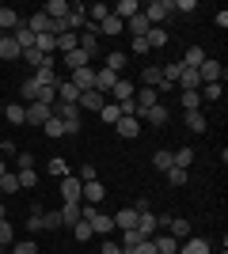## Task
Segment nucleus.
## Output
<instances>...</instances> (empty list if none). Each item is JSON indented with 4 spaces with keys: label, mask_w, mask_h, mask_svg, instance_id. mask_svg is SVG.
<instances>
[{
    "label": "nucleus",
    "mask_w": 228,
    "mask_h": 254,
    "mask_svg": "<svg viewBox=\"0 0 228 254\" xmlns=\"http://www.w3.org/2000/svg\"><path fill=\"white\" fill-rule=\"evenodd\" d=\"M198 76H202V84H225V64L206 57V61L198 64Z\"/></svg>",
    "instance_id": "4"
},
{
    "label": "nucleus",
    "mask_w": 228,
    "mask_h": 254,
    "mask_svg": "<svg viewBox=\"0 0 228 254\" xmlns=\"http://www.w3.org/2000/svg\"><path fill=\"white\" fill-rule=\"evenodd\" d=\"M171 159H175V167L190 171V163H194V152H190V144H186V148H179V152H171Z\"/></svg>",
    "instance_id": "40"
},
{
    "label": "nucleus",
    "mask_w": 228,
    "mask_h": 254,
    "mask_svg": "<svg viewBox=\"0 0 228 254\" xmlns=\"http://www.w3.org/2000/svg\"><path fill=\"white\" fill-rule=\"evenodd\" d=\"M69 84H73L76 91H91V87H95V68L87 64V68H76V72H69Z\"/></svg>",
    "instance_id": "7"
},
{
    "label": "nucleus",
    "mask_w": 228,
    "mask_h": 254,
    "mask_svg": "<svg viewBox=\"0 0 228 254\" xmlns=\"http://www.w3.org/2000/svg\"><path fill=\"white\" fill-rule=\"evenodd\" d=\"M133 103H137V106H156V103H160V95H156L152 87H137V95H133Z\"/></svg>",
    "instance_id": "38"
},
{
    "label": "nucleus",
    "mask_w": 228,
    "mask_h": 254,
    "mask_svg": "<svg viewBox=\"0 0 228 254\" xmlns=\"http://www.w3.org/2000/svg\"><path fill=\"white\" fill-rule=\"evenodd\" d=\"M99 118H103V122H107V126H114V122H118V118H122L118 103H103V110H99Z\"/></svg>",
    "instance_id": "43"
},
{
    "label": "nucleus",
    "mask_w": 228,
    "mask_h": 254,
    "mask_svg": "<svg viewBox=\"0 0 228 254\" xmlns=\"http://www.w3.org/2000/svg\"><path fill=\"white\" fill-rule=\"evenodd\" d=\"M50 175H57V179H65V175H73V171H69V159L54 156V159H50Z\"/></svg>",
    "instance_id": "46"
},
{
    "label": "nucleus",
    "mask_w": 228,
    "mask_h": 254,
    "mask_svg": "<svg viewBox=\"0 0 228 254\" xmlns=\"http://www.w3.org/2000/svg\"><path fill=\"white\" fill-rule=\"evenodd\" d=\"M103 197H107V190H103V182H84V190H80V201L84 205H99L103 201Z\"/></svg>",
    "instance_id": "9"
},
{
    "label": "nucleus",
    "mask_w": 228,
    "mask_h": 254,
    "mask_svg": "<svg viewBox=\"0 0 228 254\" xmlns=\"http://www.w3.org/2000/svg\"><path fill=\"white\" fill-rule=\"evenodd\" d=\"M99 254H126V251H122V247H118V243H114V239H107V243L99 247Z\"/></svg>",
    "instance_id": "58"
},
{
    "label": "nucleus",
    "mask_w": 228,
    "mask_h": 254,
    "mask_svg": "<svg viewBox=\"0 0 228 254\" xmlns=\"http://www.w3.org/2000/svg\"><path fill=\"white\" fill-rule=\"evenodd\" d=\"M152 163H156V171H160V175H167V171L175 167V159H171V152H156V156H152Z\"/></svg>",
    "instance_id": "41"
},
{
    "label": "nucleus",
    "mask_w": 228,
    "mask_h": 254,
    "mask_svg": "<svg viewBox=\"0 0 228 254\" xmlns=\"http://www.w3.org/2000/svg\"><path fill=\"white\" fill-rule=\"evenodd\" d=\"M65 27L69 31H80V27H87V4H69V15H65Z\"/></svg>",
    "instance_id": "8"
},
{
    "label": "nucleus",
    "mask_w": 228,
    "mask_h": 254,
    "mask_svg": "<svg viewBox=\"0 0 228 254\" xmlns=\"http://www.w3.org/2000/svg\"><path fill=\"white\" fill-rule=\"evenodd\" d=\"M4 118L11 126H27V106L23 103H4Z\"/></svg>",
    "instance_id": "22"
},
{
    "label": "nucleus",
    "mask_w": 228,
    "mask_h": 254,
    "mask_svg": "<svg viewBox=\"0 0 228 254\" xmlns=\"http://www.w3.org/2000/svg\"><path fill=\"white\" fill-rule=\"evenodd\" d=\"M19 11H11L8 8V4H0V31H4V34H11V31H15V27H19Z\"/></svg>",
    "instance_id": "18"
},
{
    "label": "nucleus",
    "mask_w": 228,
    "mask_h": 254,
    "mask_svg": "<svg viewBox=\"0 0 228 254\" xmlns=\"http://www.w3.org/2000/svg\"><path fill=\"white\" fill-rule=\"evenodd\" d=\"M11 254H38L34 239H23V243H11Z\"/></svg>",
    "instance_id": "53"
},
{
    "label": "nucleus",
    "mask_w": 228,
    "mask_h": 254,
    "mask_svg": "<svg viewBox=\"0 0 228 254\" xmlns=\"http://www.w3.org/2000/svg\"><path fill=\"white\" fill-rule=\"evenodd\" d=\"M76 99H80V91L69 84V76H61L57 80V103H76Z\"/></svg>",
    "instance_id": "26"
},
{
    "label": "nucleus",
    "mask_w": 228,
    "mask_h": 254,
    "mask_svg": "<svg viewBox=\"0 0 228 254\" xmlns=\"http://www.w3.org/2000/svg\"><path fill=\"white\" fill-rule=\"evenodd\" d=\"M130 254H156V247H152V239H141V243L133 247Z\"/></svg>",
    "instance_id": "57"
},
{
    "label": "nucleus",
    "mask_w": 228,
    "mask_h": 254,
    "mask_svg": "<svg viewBox=\"0 0 228 254\" xmlns=\"http://www.w3.org/2000/svg\"><path fill=\"white\" fill-rule=\"evenodd\" d=\"M15 190H19V175H11V171H8V175L0 179V193H15Z\"/></svg>",
    "instance_id": "49"
},
{
    "label": "nucleus",
    "mask_w": 228,
    "mask_h": 254,
    "mask_svg": "<svg viewBox=\"0 0 228 254\" xmlns=\"http://www.w3.org/2000/svg\"><path fill=\"white\" fill-rule=\"evenodd\" d=\"M4 175H8V163H4V159H0V179H4Z\"/></svg>",
    "instance_id": "60"
},
{
    "label": "nucleus",
    "mask_w": 228,
    "mask_h": 254,
    "mask_svg": "<svg viewBox=\"0 0 228 254\" xmlns=\"http://www.w3.org/2000/svg\"><path fill=\"white\" fill-rule=\"evenodd\" d=\"M202 61H206V50H202V46H190V50L183 53V61H179V64H183V68H194V72H198V64H202Z\"/></svg>",
    "instance_id": "27"
},
{
    "label": "nucleus",
    "mask_w": 228,
    "mask_h": 254,
    "mask_svg": "<svg viewBox=\"0 0 228 254\" xmlns=\"http://www.w3.org/2000/svg\"><path fill=\"white\" fill-rule=\"evenodd\" d=\"M167 235H171V239H179V243H183V239H190V220L175 216V220H171V228H167Z\"/></svg>",
    "instance_id": "28"
},
{
    "label": "nucleus",
    "mask_w": 228,
    "mask_h": 254,
    "mask_svg": "<svg viewBox=\"0 0 228 254\" xmlns=\"http://www.w3.org/2000/svg\"><path fill=\"white\" fill-rule=\"evenodd\" d=\"M194 0H171V11H183V15H194Z\"/></svg>",
    "instance_id": "54"
},
{
    "label": "nucleus",
    "mask_w": 228,
    "mask_h": 254,
    "mask_svg": "<svg viewBox=\"0 0 228 254\" xmlns=\"http://www.w3.org/2000/svg\"><path fill=\"white\" fill-rule=\"evenodd\" d=\"M110 220H114V228L130 232V228H137V209H130V205H126V209H118L114 216H110Z\"/></svg>",
    "instance_id": "14"
},
{
    "label": "nucleus",
    "mask_w": 228,
    "mask_h": 254,
    "mask_svg": "<svg viewBox=\"0 0 228 254\" xmlns=\"http://www.w3.org/2000/svg\"><path fill=\"white\" fill-rule=\"evenodd\" d=\"M87 64H91V57H87L80 46H76L73 53H65V68H69V72H76V68H87Z\"/></svg>",
    "instance_id": "24"
},
{
    "label": "nucleus",
    "mask_w": 228,
    "mask_h": 254,
    "mask_svg": "<svg viewBox=\"0 0 228 254\" xmlns=\"http://www.w3.org/2000/svg\"><path fill=\"white\" fill-rule=\"evenodd\" d=\"M175 87H183V91H198V87H202V76H198L194 68H183L179 80H175Z\"/></svg>",
    "instance_id": "23"
},
{
    "label": "nucleus",
    "mask_w": 228,
    "mask_h": 254,
    "mask_svg": "<svg viewBox=\"0 0 228 254\" xmlns=\"http://www.w3.org/2000/svg\"><path fill=\"white\" fill-rule=\"evenodd\" d=\"M206 114H202V110H186V129H190V133H206Z\"/></svg>",
    "instance_id": "32"
},
{
    "label": "nucleus",
    "mask_w": 228,
    "mask_h": 254,
    "mask_svg": "<svg viewBox=\"0 0 228 254\" xmlns=\"http://www.w3.org/2000/svg\"><path fill=\"white\" fill-rule=\"evenodd\" d=\"M141 15L149 19V27H160L167 15H175L171 11V0H152V4H141Z\"/></svg>",
    "instance_id": "2"
},
{
    "label": "nucleus",
    "mask_w": 228,
    "mask_h": 254,
    "mask_svg": "<svg viewBox=\"0 0 228 254\" xmlns=\"http://www.w3.org/2000/svg\"><path fill=\"white\" fill-rule=\"evenodd\" d=\"M126 23H130V34H133V38H145V34H149V19H145L141 11H137L133 19H126Z\"/></svg>",
    "instance_id": "37"
},
{
    "label": "nucleus",
    "mask_w": 228,
    "mask_h": 254,
    "mask_svg": "<svg viewBox=\"0 0 228 254\" xmlns=\"http://www.w3.org/2000/svg\"><path fill=\"white\" fill-rule=\"evenodd\" d=\"M175 254H209V239H202V235H194V239H183Z\"/></svg>",
    "instance_id": "15"
},
{
    "label": "nucleus",
    "mask_w": 228,
    "mask_h": 254,
    "mask_svg": "<svg viewBox=\"0 0 228 254\" xmlns=\"http://www.w3.org/2000/svg\"><path fill=\"white\" fill-rule=\"evenodd\" d=\"M114 133L133 140V137H141V122H137V118H118V122H114Z\"/></svg>",
    "instance_id": "11"
},
{
    "label": "nucleus",
    "mask_w": 228,
    "mask_h": 254,
    "mask_svg": "<svg viewBox=\"0 0 228 254\" xmlns=\"http://www.w3.org/2000/svg\"><path fill=\"white\" fill-rule=\"evenodd\" d=\"M80 50H84L87 57H95V53H99V31H95V27H84V34H80Z\"/></svg>",
    "instance_id": "17"
},
{
    "label": "nucleus",
    "mask_w": 228,
    "mask_h": 254,
    "mask_svg": "<svg viewBox=\"0 0 228 254\" xmlns=\"http://www.w3.org/2000/svg\"><path fill=\"white\" fill-rule=\"evenodd\" d=\"M76 179H80V182H95V179H99V171H95V163H84V167L76 171Z\"/></svg>",
    "instance_id": "52"
},
{
    "label": "nucleus",
    "mask_w": 228,
    "mask_h": 254,
    "mask_svg": "<svg viewBox=\"0 0 228 254\" xmlns=\"http://www.w3.org/2000/svg\"><path fill=\"white\" fill-rule=\"evenodd\" d=\"M50 118H54V106H46V103H27V126L42 129Z\"/></svg>",
    "instance_id": "5"
},
{
    "label": "nucleus",
    "mask_w": 228,
    "mask_h": 254,
    "mask_svg": "<svg viewBox=\"0 0 228 254\" xmlns=\"http://www.w3.org/2000/svg\"><path fill=\"white\" fill-rule=\"evenodd\" d=\"M137 122H152V126H167V122H171V114H167V106H137Z\"/></svg>",
    "instance_id": "3"
},
{
    "label": "nucleus",
    "mask_w": 228,
    "mask_h": 254,
    "mask_svg": "<svg viewBox=\"0 0 228 254\" xmlns=\"http://www.w3.org/2000/svg\"><path fill=\"white\" fill-rule=\"evenodd\" d=\"M73 235H76V243H87L95 232H91V224H87V220H80V224H73Z\"/></svg>",
    "instance_id": "47"
},
{
    "label": "nucleus",
    "mask_w": 228,
    "mask_h": 254,
    "mask_svg": "<svg viewBox=\"0 0 228 254\" xmlns=\"http://www.w3.org/2000/svg\"><path fill=\"white\" fill-rule=\"evenodd\" d=\"M141 84L145 87H160V91H167V84H163V76H160V64H149V68H141Z\"/></svg>",
    "instance_id": "13"
},
{
    "label": "nucleus",
    "mask_w": 228,
    "mask_h": 254,
    "mask_svg": "<svg viewBox=\"0 0 228 254\" xmlns=\"http://www.w3.org/2000/svg\"><path fill=\"white\" fill-rule=\"evenodd\" d=\"M141 239H145V235H141V232H137V228H130V232H122V243H118V247H122V251H126V254H130V251H133V247L141 243Z\"/></svg>",
    "instance_id": "42"
},
{
    "label": "nucleus",
    "mask_w": 228,
    "mask_h": 254,
    "mask_svg": "<svg viewBox=\"0 0 228 254\" xmlns=\"http://www.w3.org/2000/svg\"><path fill=\"white\" fill-rule=\"evenodd\" d=\"M15 175H19V190H34V182H38L34 167H27V171H15Z\"/></svg>",
    "instance_id": "48"
},
{
    "label": "nucleus",
    "mask_w": 228,
    "mask_h": 254,
    "mask_svg": "<svg viewBox=\"0 0 228 254\" xmlns=\"http://www.w3.org/2000/svg\"><path fill=\"white\" fill-rule=\"evenodd\" d=\"M54 118L65 122V133H69V137L80 133V126H84V110H80L76 103H54Z\"/></svg>",
    "instance_id": "1"
},
{
    "label": "nucleus",
    "mask_w": 228,
    "mask_h": 254,
    "mask_svg": "<svg viewBox=\"0 0 228 254\" xmlns=\"http://www.w3.org/2000/svg\"><path fill=\"white\" fill-rule=\"evenodd\" d=\"M42 133H46V137H54V140L69 137V133H65V122H61V118H50V122L42 126Z\"/></svg>",
    "instance_id": "35"
},
{
    "label": "nucleus",
    "mask_w": 228,
    "mask_h": 254,
    "mask_svg": "<svg viewBox=\"0 0 228 254\" xmlns=\"http://www.w3.org/2000/svg\"><path fill=\"white\" fill-rule=\"evenodd\" d=\"M19 57H23V50L15 46V38L4 34V38H0V61H19Z\"/></svg>",
    "instance_id": "19"
},
{
    "label": "nucleus",
    "mask_w": 228,
    "mask_h": 254,
    "mask_svg": "<svg viewBox=\"0 0 228 254\" xmlns=\"http://www.w3.org/2000/svg\"><path fill=\"white\" fill-rule=\"evenodd\" d=\"M163 179H167V186H175V190H179V186H186V179H190V171H183V167H171L167 175H163Z\"/></svg>",
    "instance_id": "39"
},
{
    "label": "nucleus",
    "mask_w": 228,
    "mask_h": 254,
    "mask_svg": "<svg viewBox=\"0 0 228 254\" xmlns=\"http://www.w3.org/2000/svg\"><path fill=\"white\" fill-rule=\"evenodd\" d=\"M202 103H213V99H221V84H202Z\"/></svg>",
    "instance_id": "50"
},
{
    "label": "nucleus",
    "mask_w": 228,
    "mask_h": 254,
    "mask_svg": "<svg viewBox=\"0 0 228 254\" xmlns=\"http://www.w3.org/2000/svg\"><path fill=\"white\" fill-rule=\"evenodd\" d=\"M107 15H110V4H103V0L91 4V8H87V27H95V31H99V23L107 19Z\"/></svg>",
    "instance_id": "25"
},
{
    "label": "nucleus",
    "mask_w": 228,
    "mask_h": 254,
    "mask_svg": "<svg viewBox=\"0 0 228 254\" xmlns=\"http://www.w3.org/2000/svg\"><path fill=\"white\" fill-rule=\"evenodd\" d=\"M0 254H8V247H0Z\"/></svg>",
    "instance_id": "62"
},
{
    "label": "nucleus",
    "mask_w": 228,
    "mask_h": 254,
    "mask_svg": "<svg viewBox=\"0 0 228 254\" xmlns=\"http://www.w3.org/2000/svg\"><path fill=\"white\" fill-rule=\"evenodd\" d=\"M137 11H141V4H137V0H118V4L110 8V15H118V19L126 23V19H133Z\"/></svg>",
    "instance_id": "20"
},
{
    "label": "nucleus",
    "mask_w": 228,
    "mask_h": 254,
    "mask_svg": "<svg viewBox=\"0 0 228 254\" xmlns=\"http://www.w3.org/2000/svg\"><path fill=\"white\" fill-rule=\"evenodd\" d=\"M130 50H133V53H149V42H145V38H133Z\"/></svg>",
    "instance_id": "59"
},
{
    "label": "nucleus",
    "mask_w": 228,
    "mask_h": 254,
    "mask_svg": "<svg viewBox=\"0 0 228 254\" xmlns=\"http://www.w3.org/2000/svg\"><path fill=\"white\" fill-rule=\"evenodd\" d=\"M54 42H57V50H61V53H73V50H76V46H80V34H73V31H65V34H57Z\"/></svg>",
    "instance_id": "33"
},
{
    "label": "nucleus",
    "mask_w": 228,
    "mask_h": 254,
    "mask_svg": "<svg viewBox=\"0 0 228 254\" xmlns=\"http://www.w3.org/2000/svg\"><path fill=\"white\" fill-rule=\"evenodd\" d=\"M80 190H84V182L76 179V175H65V179H61V197H65V205H80Z\"/></svg>",
    "instance_id": "6"
},
{
    "label": "nucleus",
    "mask_w": 228,
    "mask_h": 254,
    "mask_svg": "<svg viewBox=\"0 0 228 254\" xmlns=\"http://www.w3.org/2000/svg\"><path fill=\"white\" fill-rule=\"evenodd\" d=\"M114 84H118V76L110 72V68H99V72H95V91H99V95H110V87H114Z\"/></svg>",
    "instance_id": "21"
},
{
    "label": "nucleus",
    "mask_w": 228,
    "mask_h": 254,
    "mask_svg": "<svg viewBox=\"0 0 228 254\" xmlns=\"http://www.w3.org/2000/svg\"><path fill=\"white\" fill-rule=\"evenodd\" d=\"M0 114H4V103H0Z\"/></svg>",
    "instance_id": "63"
},
{
    "label": "nucleus",
    "mask_w": 228,
    "mask_h": 254,
    "mask_svg": "<svg viewBox=\"0 0 228 254\" xmlns=\"http://www.w3.org/2000/svg\"><path fill=\"white\" fill-rule=\"evenodd\" d=\"M152 247H156V254H175L179 251V239H171V235H152Z\"/></svg>",
    "instance_id": "29"
},
{
    "label": "nucleus",
    "mask_w": 228,
    "mask_h": 254,
    "mask_svg": "<svg viewBox=\"0 0 228 254\" xmlns=\"http://www.w3.org/2000/svg\"><path fill=\"white\" fill-rule=\"evenodd\" d=\"M19 95H23V106L34 103V99H38V84H34V80H23V84H19Z\"/></svg>",
    "instance_id": "45"
},
{
    "label": "nucleus",
    "mask_w": 228,
    "mask_h": 254,
    "mask_svg": "<svg viewBox=\"0 0 228 254\" xmlns=\"http://www.w3.org/2000/svg\"><path fill=\"white\" fill-rule=\"evenodd\" d=\"M126 61H130V57H126L122 50H114V53H107V64H103V68H110V72L118 76L122 68H126Z\"/></svg>",
    "instance_id": "36"
},
{
    "label": "nucleus",
    "mask_w": 228,
    "mask_h": 254,
    "mask_svg": "<svg viewBox=\"0 0 228 254\" xmlns=\"http://www.w3.org/2000/svg\"><path fill=\"white\" fill-rule=\"evenodd\" d=\"M103 103H107V95H99L95 87H91V91H80V99H76V106H80V110H103Z\"/></svg>",
    "instance_id": "10"
},
{
    "label": "nucleus",
    "mask_w": 228,
    "mask_h": 254,
    "mask_svg": "<svg viewBox=\"0 0 228 254\" xmlns=\"http://www.w3.org/2000/svg\"><path fill=\"white\" fill-rule=\"evenodd\" d=\"M0 220H8V209H4V205H0Z\"/></svg>",
    "instance_id": "61"
},
{
    "label": "nucleus",
    "mask_w": 228,
    "mask_h": 254,
    "mask_svg": "<svg viewBox=\"0 0 228 254\" xmlns=\"http://www.w3.org/2000/svg\"><path fill=\"white\" fill-rule=\"evenodd\" d=\"M15 167H19V171L34 167V156H31V152H15Z\"/></svg>",
    "instance_id": "55"
},
{
    "label": "nucleus",
    "mask_w": 228,
    "mask_h": 254,
    "mask_svg": "<svg viewBox=\"0 0 228 254\" xmlns=\"http://www.w3.org/2000/svg\"><path fill=\"white\" fill-rule=\"evenodd\" d=\"M61 228H73V224H80V205H61Z\"/></svg>",
    "instance_id": "34"
},
{
    "label": "nucleus",
    "mask_w": 228,
    "mask_h": 254,
    "mask_svg": "<svg viewBox=\"0 0 228 254\" xmlns=\"http://www.w3.org/2000/svg\"><path fill=\"white\" fill-rule=\"evenodd\" d=\"M110 95H114V103H133L137 87H133V80H122V76H118V84L110 87Z\"/></svg>",
    "instance_id": "12"
},
{
    "label": "nucleus",
    "mask_w": 228,
    "mask_h": 254,
    "mask_svg": "<svg viewBox=\"0 0 228 254\" xmlns=\"http://www.w3.org/2000/svg\"><path fill=\"white\" fill-rule=\"evenodd\" d=\"M0 247H11V224L0 220Z\"/></svg>",
    "instance_id": "56"
},
{
    "label": "nucleus",
    "mask_w": 228,
    "mask_h": 254,
    "mask_svg": "<svg viewBox=\"0 0 228 254\" xmlns=\"http://www.w3.org/2000/svg\"><path fill=\"white\" fill-rule=\"evenodd\" d=\"M122 27H126V23H122L118 15H107V19L99 23V31H103V34H122Z\"/></svg>",
    "instance_id": "44"
},
{
    "label": "nucleus",
    "mask_w": 228,
    "mask_h": 254,
    "mask_svg": "<svg viewBox=\"0 0 228 254\" xmlns=\"http://www.w3.org/2000/svg\"><path fill=\"white\" fill-rule=\"evenodd\" d=\"M11 38H15V46H19V50H34V34L27 31V23H19V27L11 31Z\"/></svg>",
    "instance_id": "30"
},
{
    "label": "nucleus",
    "mask_w": 228,
    "mask_h": 254,
    "mask_svg": "<svg viewBox=\"0 0 228 254\" xmlns=\"http://www.w3.org/2000/svg\"><path fill=\"white\" fill-rule=\"evenodd\" d=\"M137 232H141L145 239H152V235H156V212H152V209L137 212Z\"/></svg>",
    "instance_id": "16"
},
{
    "label": "nucleus",
    "mask_w": 228,
    "mask_h": 254,
    "mask_svg": "<svg viewBox=\"0 0 228 254\" xmlns=\"http://www.w3.org/2000/svg\"><path fill=\"white\" fill-rule=\"evenodd\" d=\"M183 110H202V95L198 91H183Z\"/></svg>",
    "instance_id": "51"
},
{
    "label": "nucleus",
    "mask_w": 228,
    "mask_h": 254,
    "mask_svg": "<svg viewBox=\"0 0 228 254\" xmlns=\"http://www.w3.org/2000/svg\"><path fill=\"white\" fill-rule=\"evenodd\" d=\"M145 42H149V50H163V46H167V31H163V27H149Z\"/></svg>",
    "instance_id": "31"
},
{
    "label": "nucleus",
    "mask_w": 228,
    "mask_h": 254,
    "mask_svg": "<svg viewBox=\"0 0 228 254\" xmlns=\"http://www.w3.org/2000/svg\"><path fill=\"white\" fill-rule=\"evenodd\" d=\"M0 38H4V31H0Z\"/></svg>",
    "instance_id": "64"
}]
</instances>
